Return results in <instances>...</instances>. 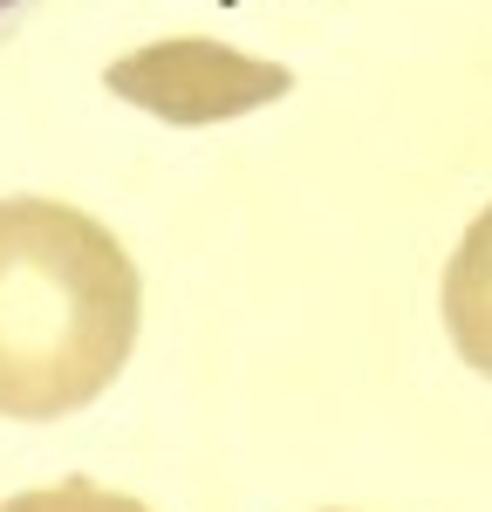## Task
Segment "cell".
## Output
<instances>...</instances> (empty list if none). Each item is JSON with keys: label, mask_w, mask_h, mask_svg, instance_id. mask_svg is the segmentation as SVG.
<instances>
[{"label": "cell", "mask_w": 492, "mask_h": 512, "mask_svg": "<svg viewBox=\"0 0 492 512\" xmlns=\"http://www.w3.org/2000/svg\"><path fill=\"white\" fill-rule=\"evenodd\" d=\"M144 280L123 239L62 198H0V417H76L123 376Z\"/></svg>", "instance_id": "6da1fadb"}, {"label": "cell", "mask_w": 492, "mask_h": 512, "mask_svg": "<svg viewBox=\"0 0 492 512\" xmlns=\"http://www.w3.org/2000/svg\"><path fill=\"white\" fill-rule=\"evenodd\" d=\"M103 89L123 96V103H137V110H151V117H164V123L199 130V123H226V117L281 103L287 89H294V76H287L281 62L240 55L226 41L185 35V41H151L137 55H117L103 69Z\"/></svg>", "instance_id": "7a4b0ae2"}, {"label": "cell", "mask_w": 492, "mask_h": 512, "mask_svg": "<svg viewBox=\"0 0 492 512\" xmlns=\"http://www.w3.org/2000/svg\"><path fill=\"white\" fill-rule=\"evenodd\" d=\"M445 328H451V349L492 383V205L465 226L445 267Z\"/></svg>", "instance_id": "3957f363"}, {"label": "cell", "mask_w": 492, "mask_h": 512, "mask_svg": "<svg viewBox=\"0 0 492 512\" xmlns=\"http://www.w3.org/2000/svg\"><path fill=\"white\" fill-rule=\"evenodd\" d=\"M0 512H151L130 492H103L96 478H62V485H41V492H14Z\"/></svg>", "instance_id": "277c9868"}, {"label": "cell", "mask_w": 492, "mask_h": 512, "mask_svg": "<svg viewBox=\"0 0 492 512\" xmlns=\"http://www.w3.org/2000/svg\"><path fill=\"white\" fill-rule=\"evenodd\" d=\"M14 7H21V0H0V21H7V14H14Z\"/></svg>", "instance_id": "5b68a950"}]
</instances>
